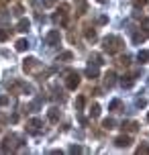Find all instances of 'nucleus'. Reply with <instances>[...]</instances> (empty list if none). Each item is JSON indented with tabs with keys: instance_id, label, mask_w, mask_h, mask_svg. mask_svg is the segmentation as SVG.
<instances>
[{
	"instance_id": "nucleus-1",
	"label": "nucleus",
	"mask_w": 149,
	"mask_h": 155,
	"mask_svg": "<svg viewBox=\"0 0 149 155\" xmlns=\"http://www.w3.org/2000/svg\"><path fill=\"white\" fill-rule=\"evenodd\" d=\"M102 49L108 55L121 53V51L125 49V41L118 37V35H108V37H104V41H102Z\"/></svg>"
},
{
	"instance_id": "nucleus-2",
	"label": "nucleus",
	"mask_w": 149,
	"mask_h": 155,
	"mask_svg": "<svg viewBox=\"0 0 149 155\" xmlns=\"http://www.w3.org/2000/svg\"><path fill=\"white\" fill-rule=\"evenodd\" d=\"M18 145H23V141L18 139L16 135H6L4 141H2V145H0V151L2 153H8V151H15Z\"/></svg>"
},
{
	"instance_id": "nucleus-3",
	"label": "nucleus",
	"mask_w": 149,
	"mask_h": 155,
	"mask_svg": "<svg viewBox=\"0 0 149 155\" xmlns=\"http://www.w3.org/2000/svg\"><path fill=\"white\" fill-rule=\"evenodd\" d=\"M78 86H80V74H78V71H68L65 88H68V90H76Z\"/></svg>"
},
{
	"instance_id": "nucleus-4",
	"label": "nucleus",
	"mask_w": 149,
	"mask_h": 155,
	"mask_svg": "<svg viewBox=\"0 0 149 155\" xmlns=\"http://www.w3.org/2000/svg\"><path fill=\"white\" fill-rule=\"evenodd\" d=\"M59 41H61V35H59V31H49L47 37H45V45L55 47V45H59Z\"/></svg>"
},
{
	"instance_id": "nucleus-5",
	"label": "nucleus",
	"mask_w": 149,
	"mask_h": 155,
	"mask_svg": "<svg viewBox=\"0 0 149 155\" xmlns=\"http://www.w3.org/2000/svg\"><path fill=\"white\" fill-rule=\"evenodd\" d=\"M37 68H41V63L35 59V57H27L25 59V63H23V70L25 71H35Z\"/></svg>"
},
{
	"instance_id": "nucleus-6",
	"label": "nucleus",
	"mask_w": 149,
	"mask_h": 155,
	"mask_svg": "<svg viewBox=\"0 0 149 155\" xmlns=\"http://www.w3.org/2000/svg\"><path fill=\"white\" fill-rule=\"evenodd\" d=\"M147 39H149V29H143V31H137L133 35V43H137V45H139V43L147 41Z\"/></svg>"
},
{
	"instance_id": "nucleus-7",
	"label": "nucleus",
	"mask_w": 149,
	"mask_h": 155,
	"mask_svg": "<svg viewBox=\"0 0 149 155\" xmlns=\"http://www.w3.org/2000/svg\"><path fill=\"white\" fill-rule=\"evenodd\" d=\"M131 143H133V141H131V137H129V135H121V137H117V139H114V145H117V147H129Z\"/></svg>"
},
{
	"instance_id": "nucleus-8",
	"label": "nucleus",
	"mask_w": 149,
	"mask_h": 155,
	"mask_svg": "<svg viewBox=\"0 0 149 155\" xmlns=\"http://www.w3.org/2000/svg\"><path fill=\"white\" fill-rule=\"evenodd\" d=\"M114 82H117V74H114V71H106V74H104V86H106V88H112Z\"/></svg>"
},
{
	"instance_id": "nucleus-9",
	"label": "nucleus",
	"mask_w": 149,
	"mask_h": 155,
	"mask_svg": "<svg viewBox=\"0 0 149 155\" xmlns=\"http://www.w3.org/2000/svg\"><path fill=\"white\" fill-rule=\"evenodd\" d=\"M121 129H123V131H129V133H135L137 129H139V124L133 123V120H125V123L121 124Z\"/></svg>"
},
{
	"instance_id": "nucleus-10",
	"label": "nucleus",
	"mask_w": 149,
	"mask_h": 155,
	"mask_svg": "<svg viewBox=\"0 0 149 155\" xmlns=\"http://www.w3.org/2000/svg\"><path fill=\"white\" fill-rule=\"evenodd\" d=\"M86 76L90 78V80H94V78H98V65H92V63H90V65L86 68Z\"/></svg>"
},
{
	"instance_id": "nucleus-11",
	"label": "nucleus",
	"mask_w": 149,
	"mask_h": 155,
	"mask_svg": "<svg viewBox=\"0 0 149 155\" xmlns=\"http://www.w3.org/2000/svg\"><path fill=\"white\" fill-rule=\"evenodd\" d=\"M47 116H49V120H51V123H57V120H59V108H57V106L49 108Z\"/></svg>"
},
{
	"instance_id": "nucleus-12",
	"label": "nucleus",
	"mask_w": 149,
	"mask_h": 155,
	"mask_svg": "<svg viewBox=\"0 0 149 155\" xmlns=\"http://www.w3.org/2000/svg\"><path fill=\"white\" fill-rule=\"evenodd\" d=\"M29 27H31V23H29L27 18H21V21H18V25H16V31L27 33V31H29Z\"/></svg>"
},
{
	"instance_id": "nucleus-13",
	"label": "nucleus",
	"mask_w": 149,
	"mask_h": 155,
	"mask_svg": "<svg viewBox=\"0 0 149 155\" xmlns=\"http://www.w3.org/2000/svg\"><path fill=\"white\" fill-rule=\"evenodd\" d=\"M39 127H41V120H39V118L29 120V131H31V133H39Z\"/></svg>"
},
{
	"instance_id": "nucleus-14",
	"label": "nucleus",
	"mask_w": 149,
	"mask_h": 155,
	"mask_svg": "<svg viewBox=\"0 0 149 155\" xmlns=\"http://www.w3.org/2000/svg\"><path fill=\"white\" fill-rule=\"evenodd\" d=\"M29 49V41L27 39H18L16 41V51H27Z\"/></svg>"
},
{
	"instance_id": "nucleus-15",
	"label": "nucleus",
	"mask_w": 149,
	"mask_h": 155,
	"mask_svg": "<svg viewBox=\"0 0 149 155\" xmlns=\"http://www.w3.org/2000/svg\"><path fill=\"white\" fill-rule=\"evenodd\" d=\"M96 37H98L96 31L92 29V27H88V29H86V39H88V41H96Z\"/></svg>"
},
{
	"instance_id": "nucleus-16",
	"label": "nucleus",
	"mask_w": 149,
	"mask_h": 155,
	"mask_svg": "<svg viewBox=\"0 0 149 155\" xmlns=\"http://www.w3.org/2000/svg\"><path fill=\"white\" fill-rule=\"evenodd\" d=\"M137 59H139V63H147L149 61V51H139Z\"/></svg>"
},
{
	"instance_id": "nucleus-17",
	"label": "nucleus",
	"mask_w": 149,
	"mask_h": 155,
	"mask_svg": "<svg viewBox=\"0 0 149 155\" xmlns=\"http://www.w3.org/2000/svg\"><path fill=\"white\" fill-rule=\"evenodd\" d=\"M71 57H74V55H71V51H63V53L57 57V61H71Z\"/></svg>"
},
{
	"instance_id": "nucleus-18",
	"label": "nucleus",
	"mask_w": 149,
	"mask_h": 155,
	"mask_svg": "<svg viewBox=\"0 0 149 155\" xmlns=\"http://www.w3.org/2000/svg\"><path fill=\"white\" fill-rule=\"evenodd\" d=\"M102 127H104V129H106V131H110V129H114V127H117V123H114V120H112V118H106V120H104V123H102Z\"/></svg>"
},
{
	"instance_id": "nucleus-19",
	"label": "nucleus",
	"mask_w": 149,
	"mask_h": 155,
	"mask_svg": "<svg viewBox=\"0 0 149 155\" xmlns=\"http://www.w3.org/2000/svg\"><path fill=\"white\" fill-rule=\"evenodd\" d=\"M86 8H88L86 0H80V2H78V15H84V12H86Z\"/></svg>"
},
{
	"instance_id": "nucleus-20",
	"label": "nucleus",
	"mask_w": 149,
	"mask_h": 155,
	"mask_svg": "<svg viewBox=\"0 0 149 155\" xmlns=\"http://www.w3.org/2000/svg\"><path fill=\"white\" fill-rule=\"evenodd\" d=\"M84 104H86V98H84V96H78V98H76V108L82 110V108H84Z\"/></svg>"
},
{
	"instance_id": "nucleus-21",
	"label": "nucleus",
	"mask_w": 149,
	"mask_h": 155,
	"mask_svg": "<svg viewBox=\"0 0 149 155\" xmlns=\"http://www.w3.org/2000/svg\"><path fill=\"white\" fill-rule=\"evenodd\" d=\"M90 114L94 116V118H96V116H100V106H98V104H92V108H90Z\"/></svg>"
},
{
	"instance_id": "nucleus-22",
	"label": "nucleus",
	"mask_w": 149,
	"mask_h": 155,
	"mask_svg": "<svg viewBox=\"0 0 149 155\" xmlns=\"http://www.w3.org/2000/svg\"><path fill=\"white\" fill-rule=\"evenodd\" d=\"M137 153H149V143L147 145H139L137 147Z\"/></svg>"
},
{
	"instance_id": "nucleus-23",
	"label": "nucleus",
	"mask_w": 149,
	"mask_h": 155,
	"mask_svg": "<svg viewBox=\"0 0 149 155\" xmlns=\"http://www.w3.org/2000/svg\"><path fill=\"white\" fill-rule=\"evenodd\" d=\"M118 63H121V65H129V63H131V57L125 55V57H121V59H118Z\"/></svg>"
},
{
	"instance_id": "nucleus-24",
	"label": "nucleus",
	"mask_w": 149,
	"mask_h": 155,
	"mask_svg": "<svg viewBox=\"0 0 149 155\" xmlns=\"http://www.w3.org/2000/svg\"><path fill=\"white\" fill-rule=\"evenodd\" d=\"M6 39H8V31L0 29V43H2V41H6Z\"/></svg>"
},
{
	"instance_id": "nucleus-25",
	"label": "nucleus",
	"mask_w": 149,
	"mask_h": 155,
	"mask_svg": "<svg viewBox=\"0 0 149 155\" xmlns=\"http://www.w3.org/2000/svg\"><path fill=\"white\" fill-rule=\"evenodd\" d=\"M118 106H121V100H112L110 102V110H117Z\"/></svg>"
},
{
	"instance_id": "nucleus-26",
	"label": "nucleus",
	"mask_w": 149,
	"mask_h": 155,
	"mask_svg": "<svg viewBox=\"0 0 149 155\" xmlns=\"http://www.w3.org/2000/svg\"><path fill=\"white\" fill-rule=\"evenodd\" d=\"M147 4V0H135V6L139 8V6H145Z\"/></svg>"
},
{
	"instance_id": "nucleus-27",
	"label": "nucleus",
	"mask_w": 149,
	"mask_h": 155,
	"mask_svg": "<svg viewBox=\"0 0 149 155\" xmlns=\"http://www.w3.org/2000/svg\"><path fill=\"white\" fill-rule=\"evenodd\" d=\"M57 0H43V6H53Z\"/></svg>"
},
{
	"instance_id": "nucleus-28",
	"label": "nucleus",
	"mask_w": 149,
	"mask_h": 155,
	"mask_svg": "<svg viewBox=\"0 0 149 155\" xmlns=\"http://www.w3.org/2000/svg\"><path fill=\"white\" fill-rule=\"evenodd\" d=\"M6 102H8V98H6V96H0V106H4Z\"/></svg>"
},
{
	"instance_id": "nucleus-29",
	"label": "nucleus",
	"mask_w": 149,
	"mask_h": 155,
	"mask_svg": "<svg viewBox=\"0 0 149 155\" xmlns=\"http://www.w3.org/2000/svg\"><path fill=\"white\" fill-rule=\"evenodd\" d=\"M70 151H71V153H80V151H82V147H71Z\"/></svg>"
},
{
	"instance_id": "nucleus-30",
	"label": "nucleus",
	"mask_w": 149,
	"mask_h": 155,
	"mask_svg": "<svg viewBox=\"0 0 149 155\" xmlns=\"http://www.w3.org/2000/svg\"><path fill=\"white\" fill-rule=\"evenodd\" d=\"M96 2H100V4H104V2H106V0H96Z\"/></svg>"
},
{
	"instance_id": "nucleus-31",
	"label": "nucleus",
	"mask_w": 149,
	"mask_h": 155,
	"mask_svg": "<svg viewBox=\"0 0 149 155\" xmlns=\"http://www.w3.org/2000/svg\"><path fill=\"white\" fill-rule=\"evenodd\" d=\"M147 120H149V112H147Z\"/></svg>"
}]
</instances>
